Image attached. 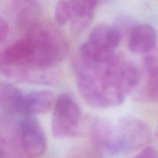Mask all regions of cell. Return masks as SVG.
Here are the masks:
<instances>
[{
  "label": "cell",
  "mask_w": 158,
  "mask_h": 158,
  "mask_svg": "<svg viewBox=\"0 0 158 158\" xmlns=\"http://www.w3.org/2000/svg\"><path fill=\"white\" fill-rule=\"evenodd\" d=\"M75 8V1H60L57 2L54 11V18L60 26L69 24Z\"/></svg>",
  "instance_id": "cell-13"
},
{
  "label": "cell",
  "mask_w": 158,
  "mask_h": 158,
  "mask_svg": "<svg viewBox=\"0 0 158 158\" xmlns=\"http://www.w3.org/2000/svg\"><path fill=\"white\" fill-rule=\"evenodd\" d=\"M54 94L49 90H33L24 94L22 103L23 117L47 113L55 104Z\"/></svg>",
  "instance_id": "cell-10"
},
{
  "label": "cell",
  "mask_w": 158,
  "mask_h": 158,
  "mask_svg": "<svg viewBox=\"0 0 158 158\" xmlns=\"http://www.w3.org/2000/svg\"><path fill=\"white\" fill-rule=\"evenodd\" d=\"M18 131L24 154L30 158L41 157L47 147L46 134L35 119L27 116L19 120Z\"/></svg>",
  "instance_id": "cell-5"
},
{
  "label": "cell",
  "mask_w": 158,
  "mask_h": 158,
  "mask_svg": "<svg viewBox=\"0 0 158 158\" xmlns=\"http://www.w3.org/2000/svg\"><path fill=\"white\" fill-rule=\"evenodd\" d=\"M86 41L101 52L113 53L121 41V33L115 26L100 24L90 31Z\"/></svg>",
  "instance_id": "cell-7"
},
{
  "label": "cell",
  "mask_w": 158,
  "mask_h": 158,
  "mask_svg": "<svg viewBox=\"0 0 158 158\" xmlns=\"http://www.w3.org/2000/svg\"><path fill=\"white\" fill-rule=\"evenodd\" d=\"M81 110L73 97L62 94L56 98L51 121L54 137L65 139L75 135L81 121Z\"/></svg>",
  "instance_id": "cell-3"
},
{
  "label": "cell",
  "mask_w": 158,
  "mask_h": 158,
  "mask_svg": "<svg viewBox=\"0 0 158 158\" xmlns=\"http://www.w3.org/2000/svg\"><path fill=\"white\" fill-rule=\"evenodd\" d=\"M155 135H156V137H157V138L158 139V125H157V129H156Z\"/></svg>",
  "instance_id": "cell-17"
},
{
  "label": "cell",
  "mask_w": 158,
  "mask_h": 158,
  "mask_svg": "<svg viewBox=\"0 0 158 158\" xmlns=\"http://www.w3.org/2000/svg\"><path fill=\"white\" fill-rule=\"evenodd\" d=\"M91 134L100 154L106 157L121 155L117 137V125L103 119L94 120Z\"/></svg>",
  "instance_id": "cell-6"
},
{
  "label": "cell",
  "mask_w": 158,
  "mask_h": 158,
  "mask_svg": "<svg viewBox=\"0 0 158 158\" xmlns=\"http://www.w3.org/2000/svg\"><path fill=\"white\" fill-rule=\"evenodd\" d=\"M32 55L29 66L39 69H52L67 54L68 43L64 35L51 25L38 24L29 30Z\"/></svg>",
  "instance_id": "cell-2"
},
{
  "label": "cell",
  "mask_w": 158,
  "mask_h": 158,
  "mask_svg": "<svg viewBox=\"0 0 158 158\" xmlns=\"http://www.w3.org/2000/svg\"><path fill=\"white\" fill-rule=\"evenodd\" d=\"M67 158H95L94 156L89 151L83 149V148H74L73 150L69 152Z\"/></svg>",
  "instance_id": "cell-14"
},
{
  "label": "cell",
  "mask_w": 158,
  "mask_h": 158,
  "mask_svg": "<svg viewBox=\"0 0 158 158\" xmlns=\"http://www.w3.org/2000/svg\"><path fill=\"white\" fill-rule=\"evenodd\" d=\"M11 3L14 19L18 27L30 30L39 24L38 19L42 12L40 2L32 0H19Z\"/></svg>",
  "instance_id": "cell-9"
},
{
  "label": "cell",
  "mask_w": 158,
  "mask_h": 158,
  "mask_svg": "<svg viewBox=\"0 0 158 158\" xmlns=\"http://www.w3.org/2000/svg\"><path fill=\"white\" fill-rule=\"evenodd\" d=\"M157 42V33L153 26L140 24L131 30L128 40L130 50L138 55L149 54L155 48Z\"/></svg>",
  "instance_id": "cell-8"
},
{
  "label": "cell",
  "mask_w": 158,
  "mask_h": 158,
  "mask_svg": "<svg viewBox=\"0 0 158 158\" xmlns=\"http://www.w3.org/2000/svg\"><path fill=\"white\" fill-rule=\"evenodd\" d=\"M117 130L122 154L142 148L151 139V130L148 125L135 117H123L117 124Z\"/></svg>",
  "instance_id": "cell-4"
},
{
  "label": "cell",
  "mask_w": 158,
  "mask_h": 158,
  "mask_svg": "<svg viewBox=\"0 0 158 158\" xmlns=\"http://www.w3.org/2000/svg\"><path fill=\"white\" fill-rule=\"evenodd\" d=\"M157 152L151 147H147L134 158H157Z\"/></svg>",
  "instance_id": "cell-16"
},
{
  "label": "cell",
  "mask_w": 158,
  "mask_h": 158,
  "mask_svg": "<svg viewBox=\"0 0 158 158\" xmlns=\"http://www.w3.org/2000/svg\"><path fill=\"white\" fill-rule=\"evenodd\" d=\"M23 94L19 89L8 83H1L0 86V104L1 110L7 117L23 118L22 103Z\"/></svg>",
  "instance_id": "cell-11"
},
{
  "label": "cell",
  "mask_w": 158,
  "mask_h": 158,
  "mask_svg": "<svg viewBox=\"0 0 158 158\" xmlns=\"http://www.w3.org/2000/svg\"><path fill=\"white\" fill-rule=\"evenodd\" d=\"M75 72L77 87L83 100L91 107L100 110L121 105L143 78L136 63L117 54L100 63L78 58Z\"/></svg>",
  "instance_id": "cell-1"
},
{
  "label": "cell",
  "mask_w": 158,
  "mask_h": 158,
  "mask_svg": "<svg viewBox=\"0 0 158 158\" xmlns=\"http://www.w3.org/2000/svg\"><path fill=\"white\" fill-rule=\"evenodd\" d=\"M9 34V26L3 18H0V41L2 43L7 40Z\"/></svg>",
  "instance_id": "cell-15"
},
{
  "label": "cell",
  "mask_w": 158,
  "mask_h": 158,
  "mask_svg": "<svg viewBox=\"0 0 158 158\" xmlns=\"http://www.w3.org/2000/svg\"><path fill=\"white\" fill-rule=\"evenodd\" d=\"M98 2L75 1V8L72 19L69 23V29L73 33L84 31L94 19Z\"/></svg>",
  "instance_id": "cell-12"
}]
</instances>
